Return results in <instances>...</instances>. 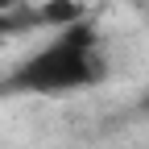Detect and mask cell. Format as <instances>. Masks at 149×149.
<instances>
[{
  "label": "cell",
  "mask_w": 149,
  "mask_h": 149,
  "mask_svg": "<svg viewBox=\"0 0 149 149\" xmlns=\"http://www.w3.org/2000/svg\"><path fill=\"white\" fill-rule=\"evenodd\" d=\"M104 74H108V54L95 25L74 21V25H62L46 46H37L13 70V87L33 91V95H66V91L95 87Z\"/></svg>",
  "instance_id": "1"
}]
</instances>
